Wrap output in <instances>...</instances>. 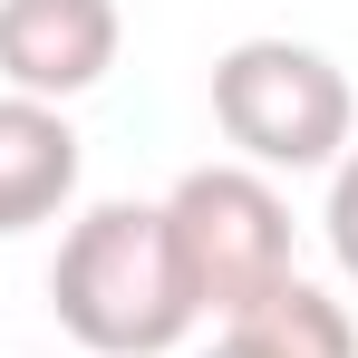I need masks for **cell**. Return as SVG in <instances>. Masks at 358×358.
Instances as JSON below:
<instances>
[{"label": "cell", "mask_w": 358, "mask_h": 358, "mask_svg": "<svg viewBox=\"0 0 358 358\" xmlns=\"http://www.w3.org/2000/svg\"><path fill=\"white\" fill-rule=\"evenodd\" d=\"M49 310L78 339V358H165L203 320L175 262L165 203H87L49 262Z\"/></svg>", "instance_id": "1"}, {"label": "cell", "mask_w": 358, "mask_h": 358, "mask_svg": "<svg viewBox=\"0 0 358 358\" xmlns=\"http://www.w3.org/2000/svg\"><path fill=\"white\" fill-rule=\"evenodd\" d=\"M213 126L252 175H329L358 136V97L310 39H233L213 59Z\"/></svg>", "instance_id": "2"}, {"label": "cell", "mask_w": 358, "mask_h": 358, "mask_svg": "<svg viewBox=\"0 0 358 358\" xmlns=\"http://www.w3.org/2000/svg\"><path fill=\"white\" fill-rule=\"evenodd\" d=\"M165 233L203 320H242L291 281V203L252 165H194L165 194Z\"/></svg>", "instance_id": "3"}, {"label": "cell", "mask_w": 358, "mask_h": 358, "mask_svg": "<svg viewBox=\"0 0 358 358\" xmlns=\"http://www.w3.org/2000/svg\"><path fill=\"white\" fill-rule=\"evenodd\" d=\"M117 0H0V78L10 97H39V107H68L87 97L107 68H117Z\"/></svg>", "instance_id": "4"}, {"label": "cell", "mask_w": 358, "mask_h": 358, "mask_svg": "<svg viewBox=\"0 0 358 358\" xmlns=\"http://www.w3.org/2000/svg\"><path fill=\"white\" fill-rule=\"evenodd\" d=\"M78 194V126L0 87V233H39Z\"/></svg>", "instance_id": "5"}, {"label": "cell", "mask_w": 358, "mask_h": 358, "mask_svg": "<svg viewBox=\"0 0 358 358\" xmlns=\"http://www.w3.org/2000/svg\"><path fill=\"white\" fill-rule=\"evenodd\" d=\"M203 358H358V329H349V310H339L329 291H310V281L291 271L262 310L223 320V339H213Z\"/></svg>", "instance_id": "6"}, {"label": "cell", "mask_w": 358, "mask_h": 358, "mask_svg": "<svg viewBox=\"0 0 358 358\" xmlns=\"http://www.w3.org/2000/svg\"><path fill=\"white\" fill-rule=\"evenodd\" d=\"M329 252H339V271L358 281V145L329 165Z\"/></svg>", "instance_id": "7"}]
</instances>
